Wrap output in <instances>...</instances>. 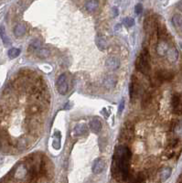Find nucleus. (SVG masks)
Here are the masks:
<instances>
[{
    "label": "nucleus",
    "instance_id": "nucleus-5",
    "mask_svg": "<svg viewBox=\"0 0 182 183\" xmlns=\"http://www.w3.org/2000/svg\"><path fill=\"white\" fill-rule=\"evenodd\" d=\"M105 168V161L103 158H97L93 165V172L94 174H101Z\"/></svg>",
    "mask_w": 182,
    "mask_h": 183
},
{
    "label": "nucleus",
    "instance_id": "nucleus-23",
    "mask_svg": "<svg viewBox=\"0 0 182 183\" xmlns=\"http://www.w3.org/2000/svg\"><path fill=\"white\" fill-rule=\"evenodd\" d=\"M20 49H17V48H12V49H10L8 50V57L10 59H16L17 57L19 56L20 54Z\"/></svg>",
    "mask_w": 182,
    "mask_h": 183
},
{
    "label": "nucleus",
    "instance_id": "nucleus-15",
    "mask_svg": "<svg viewBox=\"0 0 182 183\" xmlns=\"http://www.w3.org/2000/svg\"><path fill=\"white\" fill-rule=\"evenodd\" d=\"M171 172H172V170H171L170 168H165L161 169V170L159 171V178H160L161 181L167 180V179L170 177Z\"/></svg>",
    "mask_w": 182,
    "mask_h": 183
},
{
    "label": "nucleus",
    "instance_id": "nucleus-30",
    "mask_svg": "<svg viewBox=\"0 0 182 183\" xmlns=\"http://www.w3.org/2000/svg\"><path fill=\"white\" fill-rule=\"evenodd\" d=\"M135 12L137 15H140L141 13L143 12V6H142V4H137L135 7Z\"/></svg>",
    "mask_w": 182,
    "mask_h": 183
},
{
    "label": "nucleus",
    "instance_id": "nucleus-33",
    "mask_svg": "<svg viewBox=\"0 0 182 183\" xmlns=\"http://www.w3.org/2000/svg\"><path fill=\"white\" fill-rule=\"evenodd\" d=\"M72 106H73V104H72V103H70H70H68V104H66V105L64 106V109H67V110H70V108H72Z\"/></svg>",
    "mask_w": 182,
    "mask_h": 183
},
{
    "label": "nucleus",
    "instance_id": "nucleus-20",
    "mask_svg": "<svg viewBox=\"0 0 182 183\" xmlns=\"http://www.w3.org/2000/svg\"><path fill=\"white\" fill-rule=\"evenodd\" d=\"M0 37H1L2 41L6 46H8L10 44V39L6 33V29H5V27L3 25L0 26Z\"/></svg>",
    "mask_w": 182,
    "mask_h": 183
},
{
    "label": "nucleus",
    "instance_id": "nucleus-29",
    "mask_svg": "<svg viewBox=\"0 0 182 183\" xmlns=\"http://www.w3.org/2000/svg\"><path fill=\"white\" fill-rule=\"evenodd\" d=\"M150 100H151L150 94H146L143 96V99H142V106H143V107L146 106V105L150 103Z\"/></svg>",
    "mask_w": 182,
    "mask_h": 183
},
{
    "label": "nucleus",
    "instance_id": "nucleus-10",
    "mask_svg": "<svg viewBox=\"0 0 182 183\" xmlns=\"http://www.w3.org/2000/svg\"><path fill=\"white\" fill-rule=\"evenodd\" d=\"M89 127H90L91 130L94 132V133H99V132L101 131V129H102V123H101L98 119L94 118V119L90 121Z\"/></svg>",
    "mask_w": 182,
    "mask_h": 183
},
{
    "label": "nucleus",
    "instance_id": "nucleus-31",
    "mask_svg": "<svg viewBox=\"0 0 182 183\" xmlns=\"http://www.w3.org/2000/svg\"><path fill=\"white\" fill-rule=\"evenodd\" d=\"M124 108H125V100L123 99L121 101V103L119 104V106H118V113L121 114L122 112L124 111Z\"/></svg>",
    "mask_w": 182,
    "mask_h": 183
},
{
    "label": "nucleus",
    "instance_id": "nucleus-9",
    "mask_svg": "<svg viewBox=\"0 0 182 183\" xmlns=\"http://www.w3.org/2000/svg\"><path fill=\"white\" fill-rule=\"evenodd\" d=\"M169 49V46L167 44V42L164 41V40H162V41H160L157 45V48H156V50L158 55L160 56H165L167 55V50Z\"/></svg>",
    "mask_w": 182,
    "mask_h": 183
},
{
    "label": "nucleus",
    "instance_id": "nucleus-19",
    "mask_svg": "<svg viewBox=\"0 0 182 183\" xmlns=\"http://www.w3.org/2000/svg\"><path fill=\"white\" fill-rule=\"evenodd\" d=\"M85 133H87V127L83 124L76 126V127L73 130V134L75 136H83Z\"/></svg>",
    "mask_w": 182,
    "mask_h": 183
},
{
    "label": "nucleus",
    "instance_id": "nucleus-1",
    "mask_svg": "<svg viewBox=\"0 0 182 183\" xmlns=\"http://www.w3.org/2000/svg\"><path fill=\"white\" fill-rule=\"evenodd\" d=\"M131 157V151L126 147L117 146L115 147L112 164V175L114 178L121 177L124 180L127 179Z\"/></svg>",
    "mask_w": 182,
    "mask_h": 183
},
{
    "label": "nucleus",
    "instance_id": "nucleus-22",
    "mask_svg": "<svg viewBox=\"0 0 182 183\" xmlns=\"http://www.w3.org/2000/svg\"><path fill=\"white\" fill-rule=\"evenodd\" d=\"M16 146H17V147L19 150H24V149H26V148L28 147V140L23 139V138L18 139V140L17 141Z\"/></svg>",
    "mask_w": 182,
    "mask_h": 183
},
{
    "label": "nucleus",
    "instance_id": "nucleus-14",
    "mask_svg": "<svg viewBox=\"0 0 182 183\" xmlns=\"http://www.w3.org/2000/svg\"><path fill=\"white\" fill-rule=\"evenodd\" d=\"M98 7H99V3L97 0H89L85 4V8L89 12H94L95 10H97Z\"/></svg>",
    "mask_w": 182,
    "mask_h": 183
},
{
    "label": "nucleus",
    "instance_id": "nucleus-11",
    "mask_svg": "<svg viewBox=\"0 0 182 183\" xmlns=\"http://www.w3.org/2000/svg\"><path fill=\"white\" fill-rule=\"evenodd\" d=\"M167 60H169L170 62H177V60L178 58V52L176 48L172 47L168 49L167 52Z\"/></svg>",
    "mask_w": 182,
    "mask_h": 183
},
{
    "label": "nucleus",
    "instance_id": "nucleus-18",
    "mask_svg": "<svg viewBox=\"0 0 182 183\" xmlns=\"http://www.w3.org/2000/svg\"><path fill=\"white\" fill-rule=\"evenodd\" d=\"M28 112L30 115H37V114H39L40 112H42V107L37 104L30 105L28 107Z\"/></svg>",
    "mask_w": 182,
    "mask_h": 183
},
{
    "label": "nucleus",
    "instance_id": "nucleus-6",
    "mask_svg": "<svg viewBox=\"0 0 182 183\" xmlns=\"http://www.w3.org/2000/svg\"><path fill=\"white\" fill-rule=\"evenodd\" d=\"M116 83H117V79H116L115 76H114V75H107L104 79L103 84H104V86L107 90H111V89H114L115 87Z\"/></svg>",
    "mask_w": 182,
    "mask_h": 183
},
{
    "label": "nucleus",
    "instance_id": "nucleus-2",
    "mask_svg": "<svg viewBox=\"0 0 182 183\" xmlns=\"http://www.w3.org/2000/svg\"><path fill=\"white\" fill-rule=\"evenodd\" d=\"M136 67L140 73L143 74H148L150 65H149V53L146 49H144L142 50L141 54L137 57L136 60Z\"/></svg>",
    "mask_w": 182,
    "mask_h": 183
},
{
    "label": "nucleus",
    "instance_id": "nucleus-28",
    "mask_svg": "<svg viewBox=\"0 0 182 183\" xmlns=\"http://www.w3.org/2000/svg\"><path fill=\"white\" fill-rule=\"evenodd\" d=\"M124 24L126 26V27H133L135 25V19L132 18V17H125L124 19Z\"/></svg>",
    "mask_w": 182,
    "mask_h": 183
},
{
    "label": "nucleus",
    "instance_id": "nucleus-16",
    "mask_svg": "<svg viewBox=\"0 0 182 183\" xmlns=\"http://www.w3.org/2000/svg\"><path fill=\"white\" fill-rule=\"evenodd\" d=\"M157 77L160 81H168L172 78V74H171V73L167 72V70H159V72L157 73Z\"/></svg>",
    "mask_w": 182,
    "mask_h": 183
},
{
    "label": "nucleus",
    "instance_id": "nucleus-8",
    "mask_svg": "<svg viewBox=\"0 0 182 183\" xmlns=\"http://www.w3.org/2000/svg\"><path fill=\"white\" fill-rule=\"evenodd\" d=\"M28 175V168L25 164H21L17 167V168L16 169V174L15 177L18 178V179H23L25 177H27Z\"/></svg>",
    "mask_w": 182,
    "mask_h": 183
},
{
    "label": "nucleus",
    "instance_id": "nucleus-35",
    "mask_svg": "<svg viewBox=\"0 0 182 183\" xmlns=\"http://www.w3.org/2000/svg\"><path fill=\"white\" fill-rule=\"evenodd\" d=\"M2 112H3V110H2V107H1V106H0V115H1V114H2Z\"/></svg>",
    "mask_w": 182,
    "mask_h": 183
},
{
    "label": "nucleus",
    "instance_id": "nucleus-32",
    "mask_svg": "<svg viewBox=\"0 0 182 183\" xmlns=\"http://www.w3.org/2000/svg\"><path fill=\"white\" fill-rule=\"evenodd\" d=\"M112 12H113V15L114 17H116L118 15V9L116 7H113L112 8Z\"/></svg>",
    "mask_w": 182,
    "mask_h": 183
},
{
    "label": "nucleus",
    "instance_id": "nucleus-17",
    "mask_svg": "<svg viewBox=\"0 0 182 183\" xmlns=\"http://www.w3.org/2000/svg\"><path fill=\"white\" fill-rule=\"evenodd\" d=\"M14 33L17 37H22L26 33V27L24 24L19 23L14 28Z\"/></svg>",
    "mask_w": 182,
    "mask_h": 183
},
{
    "label": "nucleus",
    "instance_id": "nucleus-27",
    "mask_svg": "<svg viewBox=\"0 0 182 183\" xmlns=\"http://www.w3.org/2000/svg\"><path fill=\"white\" fill-rule=\"evenodd\" d=\"M146 179V175H145L143 172H141L139 173L136 177V179L133 180L134 182H145Z\"/></svg>",
    "mask_w": 182,
    "mask_h": 183
},
{
    "label": "nucleus",
    "instance_id": "nucleus-37",
    "mask_svg": "<svg viewBox=\"0 0 182 183\" xmlns=\"http://www.w3.org/2000/svg\"><path fill=\"white\" fill-rule=\"evenodd\" d=\"M1 147H2V144H1V141H0V149H1Z\"/></svg>",
    "mask_w": 182,
    "mask_h": 183
},
{
    "label": "nucleus",
    "instance_id": "nucleus-13",
    "mask_svg": "<svg viewBox=\"0 0 182 183\" xmlns=\"http://www.w3.org/2000/svg\"><path fill=\"white\" fill-rule=\"evenodd\" d=\"M134 134V126L131 123H126L125 125V132H123V135L125 136V138L131 139Z\"/></svg>",
    "mask_w": 182,
    "mask_h": 183
},
{
    "label": "nucleus",
    "instance_id": "nucleus-25",
    "mask_svg": "<svg viewBox=\"0 0 182 183\" xmlns=\"http://www.w3.org/2000/svg\"><path fill=\"white\" fill-rule=\"evenodd\" d=\"M172 22H173V25L176 28L181 27L182 26V16H180V15H174L173 17H172Z\"/></svg>",
    "mask_w": 182,
    "mask_h": 183
},
{
    "label": "nucleus",
    "instance_id": "nucleus-36",
    "mask_svg": "<svg viewBox=\"0 0 182 183\" xmlns=\"http://www.w3.org/2000/svg\"><path fill=\"white\" fill-rule=\"evenodd\" d=\"M179 45H180V49H182V42H180V44H179Z\"/></svg>",
    "mask_w": 182,
    "mask_h": 183
},
{
    "label": "nucleus",
    "instance_id": "nucleus-4",
    "mask_svg": "<svg viewBox=\"0 0 182 183\" xmlns=\"http://www.w3.org/2000/svg\"><path fill=\"white\" fill-rule=\"evenodd\" d=\"M171 104H172L173 112L176 115H182V103L180 97L177 94L173 95L172 100H171Z\"/></svg>",
    "mask_w": 182,
    "mask_h": 183
},
{
    "label": "nucleus",
    "instance_id": "nucleus-12",
    "mask_svg": "<svg viewBox=\"0 0 182 183\" xmlns=\"http://www.w3.org/2000/svg\"><path fill=\"white\" fill-rule=\"evenodd\" d=\"M95 43L100 50H105L108 47V43L106 41V39L103 36H97L95 38Z\"/></svg>",
    "mask_w": 182,
    "mask_h": 183
},
{
    "label": "nucleus",
    "instance_id": "nucleus-26",
    "mask_svg": "<svg viewBox=\"0 0 182 183\" xmlns=\"http://www.w3.org/2000/svg\"><path fill=\"white\" fill-rule=\"evenodd\" d=\"M37 55L39 57V58H42V59H45L47 57H49V52L47 49H43V48H40L38 52H37Z\"/></svg>",
    "mask_w": 182,
    "mask_h": 183
},
{
    "label": "nucleus",
    "instance_id": "nucleus-24",
    "mask_svg": "<svg viewBox=\"0 0 182 183\" xmlns=\"http://www.w3.org/2000/svg\"><path fill=\"white\" fill-rule=\"evenodd\" d=\"M41 48V45H40V42L36 40V41L32 42L31 44L29 45V48H28V52H37L38 50Z\"/></svg>",
    "mask_w": 182,
    "mask_h": 183
},
{
    "label": "nucleus",
    "instance_id": "nucleus-34",
    "mask_svg": "<svg viewBox=\"0 0 182 183\" xmlns=\"http://www.w3.org/2000/svg\"><path fill=\"white\" fill-rule=\"evenodd\" d=\"M178 9L180 10V11H182V0L181 1H179V3L178 4Z\"/></svg>",
    "mask_w": 182,
    "mask_h": 183
},
{
    "label": "nucleus",
    "instance_id": "nucleus-3",
    "mask_svg": "<svg viewBox=\"0 0 182 183\" xmlns=\"http://www.w3.org/2000/svg\"><path fill=\"white\" fill-rule=\"evenodd\" d=\"M57 90L59 92V94L62 95H65L67 93H68V89H69V86H68V81H67V75L65 73L62 74L59 78H58V81H57Z\"/></svg>",
    "mask_w": 182,
    "mask_h": 183
},
{
    "label": "nucleus",
    "instance_id": "nucleus-21",
    "mask_svg": "<svg viewBox=\"0 0 182 183\" xmlns=\"http://www.w3.org/2000/svg\"><path fill=\"white\" fill-rule=\"evenodd\" d=\"M54 137H55V139L52 142V147L55 149H59L60 148V137H62V136H60V132L55 131Z\"/></svg>",
    "mask_w": 182,
    "mask_h": 183
},
{
    "label": "nucleus",
    "instance_id": "nucleus-7",
    "mask_svg": "<svg viewBox=\"0 0 182 183\" xmlns=\"http://www.w3.org/2000/svg\"><path fill=\"white\" fill-rule=\"evenodd\" d=\"M119 65H120V62H119L118 58H116V57H110L106 60V62H105V66L110 70H117L119 68Z\"/></svg>",
    "mask_w": 182,
    "mask_h": 183
}]
</instances>
